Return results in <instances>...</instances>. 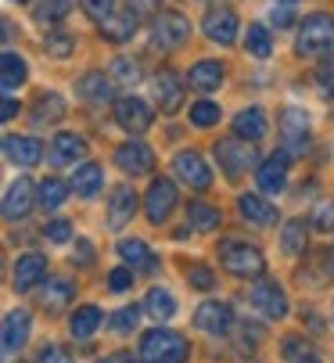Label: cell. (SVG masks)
<instances>
[{"label":"cell","instance_id":"d4e9b609","mask_svg":"<svg viewBox=\"0 0 334 363\" xmlns=\"http://www.w3.org/2000/svg\"><path fill=\"white\" fill-rule=\"evenodd\" d=\"M119 255H123V263L133 267V270H155V255H151V248L140 238H123L119 241Z\"/></svg>","mask_w":334,"mask_h":363},{"label":"cell","instance_id":"3957f363","mask_svg":"<svg viewBox=\"0 0 334 363\" xmlns=\"http://www.w3.org/2000/svg\"><path fill=\"white\" fill-rule=\"evenodd\" d=\"M299 55H327L334 50V15L316 11L306 15V22H299Z\"/></svg>","mask_w":334,"mask_h":363},{"label":"cell","instance_id":"4316f807","mask_svg":"<svg viewBox=\"0 0 334 363\" xmlns=\"http://www.w3.org/2000/svg\"><path fill=\"white\" fill-rule=\"evenodd\" d=\"M101 187H104V173H101L97 162H83V166L72 173V191H76L79 198H94Z\"/></svg>","mask_w":334,"mask_h":363},{"label":"cell","instance_id":"8fae6325","mask_svg":"<svg viewBox=\"0 0 334 363\" xmlns=\"http://www.w3.org/2000/svg\"><path fill=\"white\" fill-rule=\"evenodd\" d=\"M205 36L212 43H223V47H230L238 40V15L230 8H208L205 11Z\"/></svg>","mask_w":334,"mask_h":363},{"label":"cell","instance_id":"8d00e7d4","mask_svg":"<svg viewBox=\"0 0 334 363\" xmlns=\"http://www.w3.org/2000/svg\"><path fill=\"white\" fill-rule=\"evenodd\" d=\"M108 76L116 79V86H130V83H140V62H133V58L119 55L116 62H111Z\"/></svg>","mask_w":334,"mask_h":363},{"label":"cell","instance_id":"ee69618b","mask_svg":"<svg viewBox=\"0 0 334 363\" xmlns=\"http://www.w3.org/2000/svg\"><path fill=\"white\" fill-rule=\"evenodd\" d=\"M111 8H116V0H83V11L94 22H108L111 18Z\"/></svg>","mask_w":334,"mask_h":363},{"label":"cell","instance_id":"5bb4252c","mask_svg":"<svg viewBox=\"0 0 334 363\" xmlns=\"http://www.w3.org/2000/svg\"><path fill=\"white\" fill-rule=\"evenodd\" d=\"M133 213H137V191L130 184H119L116 191H111V198H108V227L123 230L133 220Z\"/></svg>","mask_w":334,"mask_h":363},{"label":"cell","instance_id":"7bdbcfd3","mask_svg":"<svg viewBox=\"0 0 334 363\" xmlns=\"http://www.w3.org/2000/svg\"><path fill=\"white\" fill-rule=\"evenodd\" d=\"M309 227H316V230H334V201H320V205H316Z\"/></svg>","mask_w":334,"mask_h":363},{"label":"cell","instance_id":"4fadbf2b","mask_svg":"<svg viewBox=\"0 0 334 363\" xmlns=\"http://www.w3.org/2000/svg\"><path fill=\"white\" fill-rule=\"evenodd\" d=\"M173 169H177V177L184 180V184H191L194 191H205L208 184H212V169L205 166V159L198 151H180L177 159H173Z\"/></svg>","mask_w":334,"mask_h":363},{"label":"cell","instance_id":"f1b7e54d","mask_svg":"<svg viewBox=\"0 0 334 363\" xmlns=\"http://www.w3.org/2000/svg\"><path fill=\"white\" fill-rule=\"evenodd\" d=\"M72 302V284L69 281H62V277H54V281H47V288L40 291V306L43 309H50V313H62V309Z\"/></svg>","mask_w":334,"mask_h":363},{"label":"cell","instance_id":"9f6ffc18","mask_svg":"<svg viewBox=\"0 0 334 363\" xmlns=\"http://www.w3.org/2000/svg\"><path fill=\"white\" fill-rule=\"evenodd\" d=\"M101 363H137V359H133V352H111V356H104Z\"/></svg>","mask_w":334,"mask_h":363},{"label":"cell","instance_id":"7402d4cb","mask_svg":"<svg viewBox=\"0 0 334 363\" xmlns=\"http://www.w3.org/2000/svg\"><path fill=\"white\" fill-rule=\"evenodd\" d=\"M43 277H47V259H43V255H36V252L18 255V263H15V288H18V291L36 288Z\"/></svg>","mask_w":334,"mask_h":363},{"label":"cell","instance_id":"30bf717a","mask_svg":"<svg viewBox=\"0 0 334 363\" xmlns=\"http://www.w3.org/2000/svg\"><path fill=\"white\" fill-rule=\"evenodd\" d=\"M116 166L130 177H144L155 169V151L144 140H126L123 147H116Z\"/></svg>","mask_w":334,"mask_h":363},{"label":"cell","instance_id":"f5cc1de1","mask_svg":"<svg viewBox=\"0 0 334 363\" xmlns=\"http://www.w3.org/2000/svg\"><path fill=\"white\" fill-rule=\"evenodd\" d=\"M316 79H320L323 86H334V55H327V58L320 62V69H316Z\"/></svg>","mask_w":334,"mask_h":363},{"label":"cell","instance_id":"b9f144b4","mask_svg":"<svg viewBox=\"0 0 334 363\" xmlns=\"http://www.w3.org/2000/svg\"><path fill=\"white\" fill-rule=\"evenodd\" d=\"M43 47H47V55H54V58H69L76 43H72V36H69V33H47Z\"/></svg>","mask_w":334,"mask_h":363},{"label":"cell","instance_id":"52a82bcc","mask_svg":"<svg viewBox=\"0 0 334 363\" xmlns=\"http://www.w3.org/2000/svg\"><path fill=\"white\" fill-rule=\"evenodd\" d=\"M177 184L173 180H165V177H158V180H151V187H147V194H144V213H147V220L151 223H165L169 220V213L177 209Z\"/></svg>","mask_w":334,"mask_h":363},{"label":"cell","instance_id":"74e56055","mask_svg":"<svg viewBox=\"0 0 334 363\" xmlns=\"http://www.w3.org/2000/svg\"><path fill=\"white\" fill-rule=\"evenodd\" d=\"M69 11H72V0H40L33 15H36V22H43V26H54V22H62Z\"/></svg>","mask_w":334,"mask_h":363},{"label":"cell","instance_id":"603a6c76","mask_svg":"<svg viewBox=\"0 0 334 363\" xmlns=\"http://www.w3.org/2000/svg\"><path fill=\"white\" fill-rule=\"evenodd\" d=\"M238 209H241V216H245L248 223H255V227H273V223H277V205H269V201L259 198V194H241V198H238Z\"/></svg>","mask_w":334,"mask_h":363},{"label":"cell","instance_id":"44dd1931","mask_svg":"<svg viewBox=\"0 0 334 363\" xmlns=\"http://www.w3.org/2000/svg\"><path fill=\"white\" fill-rule=\"evenodd\" d=\"M79 97L90 105H104V101H116V79L108 72H87L79 79Z\"/></svg>","mask_w":334,"mask_h":363},{"label":"cell","instance_id":"e575fe53","mask_svg":"<svg viewBox=\"0 0 334 363\" xmlns=\"http://www.w3.org/2000/svg\"><path fill=\"white\" fill-rule=\"evenodd\" d=\"M65 116V97H58V94H40V101H36V123L43 126V123H58Z\"/></svg>","mask_w":334,"mask_h":363},{"label":"cell","instance_id":"1f68e13d","mask_svg":"<svg viewBox=\"0 0 334 363\" xmlns=\"http://www.w3.org/2000/svg\"><path fill=\"white\" fill-rule=\"evenodd\" d=\"M97 328H101V309L97 306H79L76 313H72V320H69L72 338H90Z\"/></svg>","mask_w":334,"mask_h":363},{"label":"cell","instance_id":"f6af8a7d","mask_svg":"<svg viewBox=\"0 0 334 363\" xmlns=\"http://www.w3.org/2000/svg\"><path fill=\"white\" fill-rule=\"evenodd\" d=\"M187 281H191L194 288H201V291H208V288L216 284L212 270H208V267H198V263H194V267H187Z\"/></svg>","mask_w":334,"mask_h":363},{"label":"cell","instance_id":"11a10c76","mask_svg":"<svg viewBox=\"0 0 334 363\" xmlns=\"http://www.w3.org/2000/svg\"><path fill=\"white\" fill-rule=\"evenodd\" d=\"M15 116H18V105H15V97H4V112H0V119L8 123V119H15Z\"/></svg>","mask_w":334,"mask_h":363},{"label":"cell","instance_id":"6f0895ef","mask_svg":"<svg viewBox=\"0 0 334 363\" xmlns=\"http://www.w3.org/2000/svg\"><path fill=\"white\" fill-rule=\"evenodd\" d=\"M327 263H330V270H334V248L327 252Z\"/></svg>","mask_w":334,"mask_h":363},{"label":"cell","instance_id":"5b68a950","mask_svg":"<svg viewBox=\"0 0 334 363\" xmlns=\"http://www.w3.org/2000/svg\"><path fill=\"white\" fill-rule=\"evenodd\" d=\"M187 36H191V22H187L180 11H162V15L155 18V26H151V43L162 47V50L184 47Z\"/></svg>","mask_w":334,"mask_h":363},{"label":"cell","instance_id":"277c9868","mask_svg":"<svg viewBox=\"0 0 334 363\" xmlns=\"http://www.w3.org/2000/svg\"><path fill=\"white\" fill-rule=\"evenodd\" d=\"M216 159H219V169L227 173L230 180H238L241 173H248L259 155H255V144L252 140H241V137H223L216 140Z\"/></svg>","mask_w":334,"mask_h":363},{"label":"cell","instance_id":"ab89813d","mask_svg":"<svg viewBox=\"0 0 334 363\" xmlns=\"http://www.w3.org/2000/svg\"><path fill=\"white\" fill-rule=\"evenodd\" d=\"M191 123L194 126H201V130H208V126H216L219 123V105H212V101H198V105H191Z\"/></svg>","mask_w":334,"mask_h":363},{"label":"cell","instance_id":"4dcf8cb0","mask_svg":"<svg viewBox=\"0 0 334 363\" xmlns=\"http://www.w3.org/2000/svg\"><path fill=\"white\" fill-rule=\"evenodd\" d=\"M69 187H72V184H65V180H58V177H47V180L40 184V209H47V213L62 209L65 198H69Z\"/></svg>","mask_w":334,"mask_h":363},{"label":"cell","instance_id":"60d3db41","mask_svg":"<svg viewBox=\"0 0 334 363\" xmlns=\"http://www.w3.org/2000/svg\"><path fill=\"white\" fill-rule=\"evenodd\" d=\"M140 313L144 309L140 306H126V309H119L116 317H111V331H119V335H130L137 324H140Z\"/></svg>","mask_w":334,"mask_h":363},{"label":"cell","instance_id":"9c48e42d","mask_svg":"<svg viewBox=\"0 0 334 363\" xmlns=\"http://www.w3.org/2000/svg\"><path fill=\"white\" fill-rule=\"evenodd\" d=\"M281 137L288 155H306L309 147V119L302 108H284L281 112Z\"/></svg>","mask_w":334,"mask_h":363},{"label":"cell","instance_id":"e0dca14e","mask_svg":"<svg viewBox=\"0 0 334 363\" xmlns=\"http://www.w3.org/2000/svg\"><path fill=\"white\" fill-rule=\"evenodd\" d=\"M194 324L208 335H223V331H230L234 324V309L227 302H201L194 309Z\"/></svg>","mask_w":334,"mask_h":363},{"label":"cell","instance_id":"2e32d148","mask_svg":"<svg viewBox=\"0 0 334 363\" xmlns=\"http://www.w3.org/2000/svg\"><path fill=\"white\" fill-rule=\"evenodd\" d=\"M288 159H291L288 151H277V155H269L266 162H259V169H255L259 191H266V194H277V191H281V187L288 184Z\"/></svg>","mask_w":334,"mask_h":363},{"label":"cell","instance_id":"7dc6e473","mask_svg":"<svg viewBox=\"0 0 334 363\" xmlns=\"http://www.w3.org/2000/svg\"><path fill=\"white\" fill-rule=\"evenodd\" d=\"M47 238H50L54 245L72 241V223H69V220H54V223H47Z\"/></svg>","mask_w":334,"mask_h":363},{"label":"cell","instance_id":"cb8c5ba5","mask_svg":"<svg viewBox=\"0 0 334 363\" xmlns=\"http://www.w3.org/2000/svg\"><path fill=\"white\" fill-rule=\"evenodd\" d=\"M234 133L241 137V140H262L266 137V116H262V108H245V112H238L234 116Z\"/></svg>","mask_w":334,"mask_h":363},{"label":"cell","instance_id":"c3c4849f","mask_svg":"<svg viewBox=\"0 0 334 363\" xmlns=\"http://www.w3.org/2000/svg\"><path fill=\"white\" fill-rule=\"evenodd\" d=\"M130 284H133V270H130V267H119V270L108 274V288H111V291H126Z\"/></svg>","mask_w":334,"mask_h":363},{"label":"cell","instance_id":"7c38bea8","mask_svg":"<svg viewBox=\"0 0 334 363\" xmlns=\"http://www.w3.org/2000/svg\"><path fill=\"white\" fill-rule=\"evenodd\" d=\"M151 86H155V101L162 105L165 116H173V112L184 108V83H180V76H177L173 69H162Z\"/></svg>","mask_w":334,"mask_h":363},{"label":"cell","instance_id":"f35d334b","mask_svg":"<svg viewBox=\"0 0 334 363\" xmlns=\"http://www.w3.org/2000/svg\"><path fill=\"white\" fill-rule=\"evenodd\" d=\"M245 47H248V55H255V58H269V50H273V36H269V29H266V26H248Z\"/></svg>","mask_w":334,"mask_h":363},{"label":"cell","instance_id":"f907efd6","mask_svg":"<svg viewBox=\"0 0 334 363\" xmlns=\"http://www.w3.org/2000/svg\"><path fill=\"white\" fill-rule=\"evenodd\" d=\"M284 356L299 363V359H306V356H309V345H306L299 335H291V338H284Z\"/></svg>","mask_w":334,"mask_h":363},{"label":"cell","instance_id":"816d5d0a","mask_svg":"<svg viewBox=\"0 0 334 363\" xmlns=\"http://www.w3.org/2000/svg\"><path fill=\"white\" fill-rule=\"evenodd\" d=\"M40 363H72V356H69V349H65V345H43Z\"/></svg>","mask_w":334,"mask_h":363},{"label":"cell","instance_id":"ffe728a7","mask_svg":"<svg viewBox=\"0 0 334 363\" xmlns=\"http://www.w3.org/2000/svg\"><path fill=\"white\" fill-rule=\"evenodd\" d=\"M87 155V140L79 133H58L50 140V162L54 166H76Z\"/></svg>","mask_w":334,"mask_h":363},{"label":"cell","instance_id":"6da1fadb","mask_svg":"<svg viewBox=\"0 0 334 363\" xmlns=\"http://www.w3.org/2000/svg\"><path fill=\"white\" fill-rule=\"evenodd\" d=\"M187 356H191V345L177 331L155 328L140 338V359L144 363H187Z\"/></svg>","mask_w":334,"mask_h":363},{"label":"cell","instance_id":"d6986e66","mask_svg":"<svg viewBox=\"0 0 334 363\" xmlns=\"http://www.w3.org/2000/svg\"><path fill=\"white\" fill-rule=\"evenodd\" d=\"M4 155L15 162V166H36L43 159V144L36 137H18V133H8L4 137Z\"/></svg>","mask_w":334,"mask_h":363},{"label":"cell","instance_id":"d6a6232c","mask_svg":"<svg viewBox=\"0 0 334 363\" xmlns=\"http://www.w3.org/2000/svg\"><path fill=\"white\" fill-rule=\"evenodd\" d=\"M137 22H140V18H133L130 11H126L123 18H108V22H101V36L111 40V43H123V40H130V36L137 33Z\"/></svg>","mask_w":334,"mask_h":363},{"label":"cell","instance_id":"7a4b0ae2","mask_svg":"<svg viewBox=\"0 0 334 363\" xmlns=\"http://www.w3.org/2000/svg\"><path fill=\"white\" fill-rule=\"evenodd\" d=\"M219 263L234 277H259L266 270L262 252L255 245H248V241H223L219 245Z\"/></svg>","mask_w":334,"mask_h":363},{"label":"cell","instance_id":"83f0119b","mask_svg":"<svg viewBox=\"0 0 334 363\" xmlns=\"http://www.w3.org/2000/svg\"><path fill=\"white\" fill-rule=\"evenodd\" d=\"M26 76H29V69H26L22 55H15V50H4V55H0V83H4V90L11 94L15 86L26 83Z\"/></svg>","mask_w":334,"mask_h":363},{"label":"cell","instance_id":"94428289","mask_svg":"<svg viewBox=\"0 0 334 363\" xmlns=\"http://www.w3.org/2000/svg\"><path fill=\"white\" fill-rule=\"evenodd\" d=\"M15 4H26V0H15Z\"/></svg>","mask_w":334,"mask_h":363},{"label":"cell","instance_id":"8992f818","mask_svg":"<svg viewBox=\"0 0 334 363\" xmlns=\"http://www.w3.org/2000/svg\"><path fill=\"white\" fill-rule=\"evenodd\" d=\"M248 306L255 309V313H262L266 320L288 317V295L281 291V284H277V281H259V284H252Z\"/></svg>","mask_w":334,"mask_h":363},{"label":"cell","instance_id":"680465c9","mask_svg":"<svg viewBox=\"0 0 334 363\" xmlns=\"http://www.w3.org/2000/svg\"><path fill=\"white\" fill-rule=\"evenodd\" d=\"M299 363H320V359H313V356H306V359H299Z\"/></svg>","mask_w":334,"mask_h":363},{"label":"cell","instance_id":"91938a15","mask_svg":"<svg viewBox=\"0 0 334 363\" xmlns=\"http://www.w3.org/2000/svg\"><path fill=\"white\" fill-rule=\"evenodd\" d=\"M281 4H295V0H281Z\"/></svg>","mask_w":334,"mask_h":363},{"label":"cell","instance_id":"bcb514c9","mask_svg":"<svg viewBox=\"0 0 334 363\" xmlns=\"http://www.w3.org/2000/svg\"><path fill=\"white\" fill-rule=\"evenodd\" d=\"M162 0H130V15L133 18H158Z\"/></svg>","mask_w":334,"mask_h":363},{"label":"cell","instance_id":"484cf974","mask_svg":"<svg viewBox=\"0 0 334 363\" xmlns=\"http://www.w3.org/2000/svg\"><path fill=\"white\" fill-rule=\"evenodd\" d=\"M187 83H191L194 90H201V94H212V90L223 86V65H219V62H198V65L191 69Z\"/></svg>","mask_w":334,"mask_h":363},{"label":"cell","instance_id":"ba28073f","mask_svg":"<svg viewBox=\"0 0 334 363\" xmlns=\"http://www.w3.org/2000/svg\"><path fill=\"white\" fill-rule=\"evenodd\" d=\"M116 123H119L126 133L140 137L144 130H151L155 112H151L147 101H140V97H119V101H116Z\"/></svg>","mask_w":334,"mask_h":363},{"label":"cell","instance_id":"f546056e","mask_svg":"<svg viewBox=\"0 0 334 363\" xmlns=\"http://www.w3.org/2000/svg\"><path fill=\"white\" fill-rule=\"evenodd\" d=\"M144 313L155 317V320H169V317H177V298H173V291L151 288L147 298H144Z\"/></svg>","mask_w":334,"mask_h":363},{"label":"cell","instance_id":"9a60e30c","mask_svg":"<svg viewBox=\"0 0 334 363\" xmlns=\"http://www.w3.org/2000/svg\"><path fill=\"white\" fill-rule=\"evenodd\" d=\"M36 194H40V191L33 187V180H29V177H18V180L8 187V198H4V220H11V223L22 220V216L33 209V201H40Z\"/></svg>","mask_w":334,"mask_h":363},{"label":"cell","instance_id":"ac0fdd59","mask_svg":"<svg viewBox=\"0 0 334 363\" xmlns=\"http://www.w3.org/2000/svg\"><path fill=\"white\" fill-rule=\"evenodd\" d=\"M33 331V317L29 309H11L4 317V352H22Z\"/></svg>","mask_w":334,"mask_h":363},{"label":"cell","instance_id":"681fc988","mask_svg":"<svg viewBox=\"0 0 334 363\" xmlns=\"http://www.w3.org/2000/svg\"><path fill=\"white\" fill-rule=\"evenodd\" d=\"M269 22H273L277 29H288V26L295 22V11H291V4H273V11H269Z\"/></svg>","mask_w":334,"mask_h":363},{"label":"cell","instance_id":"db71d44e","mask_svg":"<svg viewBox=\"0 0 334 363\" xmlns=\"http://www.w3.org/2000/svg\"><path fill=\"white\" fill-rule=\"evenodd\" d=\"M76 252H79V255H72V259H79V267H94V245H90L87 238L76 241Z\"/></svg>","mask_w":334,"mask_h":363},{"label":"cell","instance_id":"836d02e7","mask_svg":"<svg viewBox=\"0 0 334 363\" xmlns=\"http://www.w3.org/2000/svg\"><path fill=\"white\" fill-rule=\"evenodd\" d=\"M306 241H309L306 220H291V223L281 230V248H284L288 255H302V252H306Z\"/></svg>","mask_w":334,"mask_h":363},{"label":"cell","instance_id":"d590c367","mask_svg":"<svg viewBox=\"0 0 334 363\" xmlns=\"http://www.w3.org/2000/svg\"><path fill=\"white\" fill-rule=\"evenodd\" d=\"M187 223L194 230H212V227H219V209H212L205 201H191L187 205Z\"/></svg>","mask_w":334,"mask_h":363}]
</instances>
